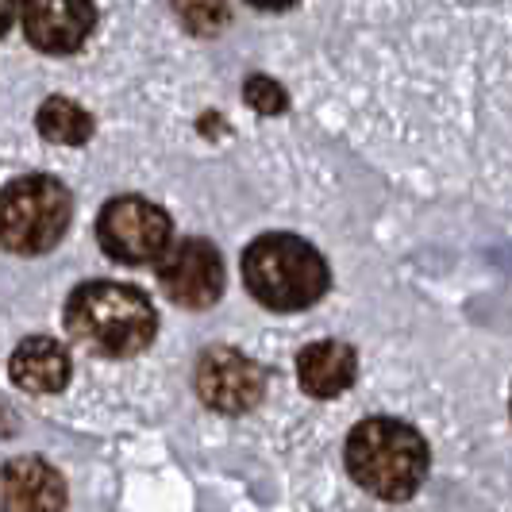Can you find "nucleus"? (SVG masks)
Returning a JSON list of instances; mask_svg holds the SVG:
<instances>
[{
	"label": "nucleus",
	"mask_w": 512,
	"mask_h": 512,
	"mask_svg": "<svg viewBox=\"0 0 512 512\" xmlns=\"http://www.w3.org/2000/svg\"><path fill=\"white\" fill-rule=\"evenodd\" d=\"M66 328L108 359H131L154 343L158 312L135 285L85 282L66 301Z\"/></svg>",
	"instance_id": "obj_1"
},
{
	"label": "nucleus",
	"mask_w": 512,
	"mask_h": 512,
	"mask_svg": "<svg viewBox=\"0 0 512 512\" xmlns=\"http://www.w3.org/2000/svg\"><path fill=\"white\" fill-rule=\"evenodd\" d=\"M347 470L382 501H409L428 478L424 436L389 416H370L347 436Z\"/></svg>",
	"instance_id": "obj_2"
},
{
	"label": "nucleus",
	"mask_w": 512,
	"mask_h": 512,
	"mask_svg": "<svg viewBox=\"0 0 512 512\" xmlns=\"http://www.w3.org/2000/svg\"><path fill=\"white\" fill-rule=\"evenodd\" d=\"M243 282L258 305L301 312L328 293V262L301 235L270 231L243 251Z\"/></svg>",
	"instance_id": "obj_3"
},
{
	"label": "nucleus",
	"mask_w": 512,
	"mask_h": 512,
	"mask_svg": "<svg viewBox=\"0 0 512 512\" xmlns=\"http://www.w3.org/2000/svg\"><path fill=\"white\" fill-rule=\"evenodd\" d=\"M74 220L70 189L51 174H27L0 189V247L12 255H47Z\"/></svg>",
	"instance_id": "obj_4"
},
{
	"label": "nucleus",
	"mask_w": 512,
	"mask_h": 512,
	"mask_svg": "<svg viewBox=\"0 0 512 512\" xmlns=\"http://www.w3.org/2000/svg\"><path fill=\"white\" fill-rule=\"evenodd\" d=\"M174 239V224L147 197H112L97 216V243L116 262H162Z\"/></svg>",
	"instance_id": "obj_5"
},
{
	"label": "nucleus",
	"mask_w": 512,
	"mask_h": 512,
	"mask_svg": "<svg viewBox=\"0 0 512 512\" xmlns=\"http://www.w3.org/2000/svg\"><path fill=\"white\" fill-rule=\"evenodd\" d=\"M193 385H197V397L212 412L243 416V412H251L262 401L266 374H262V366L255 359H247L235 347H208L201 362H197Z\"/></svg>",
	"instance_id": "obj_6"
},
{
	"label": "nucleus",
	"mask_w": 512,
	"mask_h": 512,
	"mask_svg": "<svg viewBox=\"0 0 512 512\" xmlns=\"http://www.w3.org/2000/svg\"><path fill=\"white\" fill-rule=\"evenodd\" d=\"M158 282L178 308H212L224 297V258L208 239H181L158 262Z\"/></svg>",
	"instance_id": "obj_7"
},
{
	"label": "nucleus",
	"mask_w": 512,
	"mask_h": 512,
	"mask_svg": "<svg viewBox=\"0 0 512 512\" xmlns=\"http://www.w3.org/2000/svg\"><path fill=\"white\" fill-rule=\"evenodd\" d=\"M20 20L31 47L43 54H74L97 27L93 0H20Z\"/></svg>",
	"instance_id": "obj_8"
},
{
	"label": "nucleus",
	"mask_w": 512,
	"mask_h": 512,
	"mask_svg": "<svg viewBox=\"0 0 512 512\" xmlns=\"http://www.w3.org/2000/svg\"><path fill=\"white\" fill-rule=\"evenodd\" d=\"M66 482L43 459H12L0 470V512H62Z\"/></svg>",
	"instance_id": "obj_9"
},
{
	"label": "nucleus",
	"mask_w": 512,
	"mask_h": 512,
	"mask_svg": "<svg viewBox=\"0 0 512 512\" xmlns=\"http://www.w3.org/2000/svg\"><path fill=\"white\" fill-rule=\"evenodd\" d=\"M8 374L27 393H62L70 385L74 366H70V351L58 339H51V335H31V339H24L12 351Z\"/></svg>",
	"instance_id": "obj_10"
},
{
	"label": "nucleus",
	"mask_w": 512,
	"mask_h": 512,
	"mask_svg": "<svg viewBox=\"0 0 512 512\" xmlns=\"http://www.w3.org/2000/svg\"><path fill=\"white\" fill-rule=\"evenodd\" d=\"M355 374H359V359L339 339L308 343L297 355V378L308 397H339L343 389H351Z\"/></svg>",
	"instance_id": "obj_11"
},
{
	"label": "nucleus",
	"mask_w": 512,
	"mask_h": 512,
	"mask_svg": "<svg viewBox=\"0 0 512 512\" xmlns=\"http://www.w3.org/2000/svg\"><path fill=\"white\" fill-rule=\"evenodd\" d=\"M35 128L47 143L58 147H85L93 139V116L70 97H51L43 101L39 116H35Z\"/></svg>",
	"instance_id": "obj_12"
},
{
	"label": "nucleus",
	"mask_w": 512,
	"mask_h": 512,
	"mask_svg": "<svg viewBox=\"0 0 512 512\" xmlns=\"http://www.w3.org/2000/svg\"><path fill=\"white\" fill-rule=\"evenodd\" d=\"M178 20L185 24V31L193 35H220L228 27L231 12H228V0H170Z\"/></svg>",
	"instance_id": "obj_13"
},
{
	"label": "nucleus",
	"mask_w": 512,
	"mask_h": 512,
	"mask_svg": "<svg viewBox=\"0 0 512 512\" xmlns=\"http://www.w3.org/2000/svg\"><path fill=\"white\" fill-rule=\"evenodd\" d=\"M243 101L251 104L255 112H262V116H282L285 108H289L285 89L274 81V77H266V74L247 77V85H243Z\"/></svg>",
	"instance_id": "obj_14"
},
{
	"label": "nucleus",
	"mask_w": 512,
	"mask_h": 512,
	"mask_svg": "<svg viewBox=\"0 0 512 512\" xmlns=\"http://www.w3.org/2000/svg\"><path fill=\"white\" fill-rule=\"evenodd\" d=\"M16 0H0V35H8V27H12V20H16Z\"/></svg>",
	"instance_id": "obj_15"
},
{
	"label": "nucleus",
	"mask_w": 512,
	"mask_h": 512,
	"mask_svg": "<svg viewBox=\"0 0 512 512\" xmlns=\"http://www.w3.org/2000/svg\"><path fill=\"white\" fill-rule=\"evenodd\" d=\"M247 4H255V8H266V12H282V8H293L297 0H247Z\"/></svg>",
	"instance_id": "obj_16"
}]
</instances>
